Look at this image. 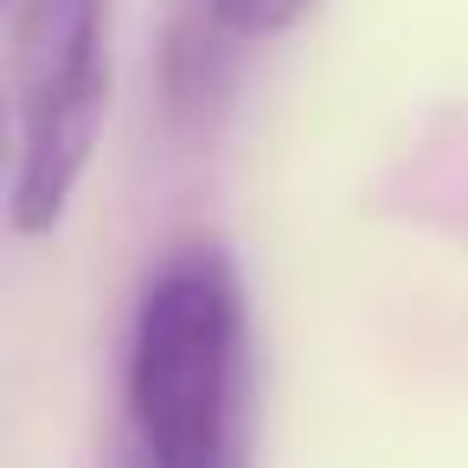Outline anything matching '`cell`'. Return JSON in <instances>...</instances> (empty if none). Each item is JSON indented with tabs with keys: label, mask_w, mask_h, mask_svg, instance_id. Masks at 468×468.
<instances>
[{
	"label": "cell",
	"mask_w": 468,
	"mask_h": 468,
	"mask_svg": "<svg viewBox=\"0 0 468 468\" xmlns=\"http://www.w3.org/2000/svg\"><path fill=\"white\" fill-rule=\"evenodd\" d=\"M129 417L148 468H244V289L218 244L174 250L135 308Z\"/></svg>",
	"instance_id": "cell-1"
},
{
	"label": "cell",
	"mask_w": 468,
	"mask_h": 468,
	"mask_svg": "<svg viewBox=\"0 0 468 468\" xmlns=\"http://www.w3.org/2000/svg\"><path fill=\"white\" fill-rule=\"evenodd\" d=\"M110 90H116V0H14L7 225L20 238H46L65 225L71 193L97 161Z\"/></svg>",
	"instance_id": "cell-2"
},
{
	"label": "cell",
	"mask_w": 468,
	"mask_h": 468,
	"mask_svg": "<svg viewBox=\"0 0 468 468\" xmlns=\"http://www.w3.org/2000/svg\"><path fill=\"white\" fill-rule=\"evenodd\" d=\"M199 7L238 39H276L308 14V0H199Z\"/></svg>",
	"instance_id": "cell-3"
}]
</instances>
